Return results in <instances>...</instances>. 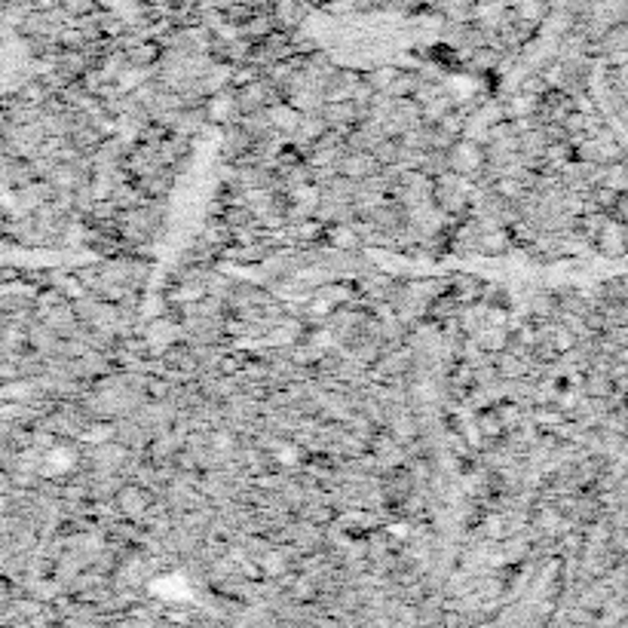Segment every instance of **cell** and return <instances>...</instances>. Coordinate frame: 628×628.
<instances>
[{
	"label": "cell",
	"mask_w": 628,
	"mask_h": 628,
	"mask_svg": "<svg viewBox=\"0 0 628 628\" xmlns=\"http://www.w3.org/2000/svg\"><path fill=\"white\" fill-rule=\"evenodd\" d=\"M451 163H453V169H457V172H466V176H473V172L482 169L484 156H482V151H478L475 142H460L451 151Z\"/></svg>",
	"instance_id": "6da1fadb"
},
{
	"label": "cell",
	"mask_w": 628,
	"mask_h": 628,
	"mask_svg": "<svg viewBox=\"0 0 628 628\" xmlns=\"http://www.w3.org/2000/svg\"><path fill=\"white\" fill-rule=\"evenodd\" d=\"M144 503H147V496L138 491V487H126L123 494H120V509L126 512V516H142V509H144Z\"/></svg>",
	"instance_id": "7a4b0ae2"
},
{
	"label": "cell",
	"mask_w": 628,
	"mask_h": 628,
	"mask_svg": "<svg viewBox=\"0 0 628 628\" xmlns=\"http://www.w3.org/2000/svg\"><path fill=\"white\" fill-rule=\"evenodd\" d=\"M601 246H604L607 255H610V251H613V255H619V251L625 249L623 230H619V227H613V224H604V227H601Z\"/></svg>",
	"instance_id": "3957f363"
},
{
	"label": "cell",
	"mask_w": 628,
	"mask_h": 628,
	"mask_svg": "<svg viewBox=\"0 0 628 628\" xmlns=\"http://www.w3.org/2000/svg\"><path fill=\"white\" fill-rule=\"evenodd\" d=\"M374 160H378V156H350V160L346 163H340V169L346 172V176L350 178H359V176H368V172L374 169Z\"/></svg>",
	"instance_id": "277c9868"
},
{
	"label": "cell",
	"mask_w": 628,
	"mask_h": 628,
	"mask_svg": "<svg viewBox=\"0 0 628 628\" xmlns=\"http://www.w3.org/2000/svg\"><path fill=\"white\" fill-rule=\"evenodd\" d=\"M270 123L273 126H282V129H298L301 126V117H298V111H292V108H276L273 113H270Z\"/></svg>",
	"instance_id": "5b68a950"
},
{
	"label": "cell",
	"mask_w": 628,
	"mask_h": 628,
	"mask_svg": "<svg viewBox=\"0 0 628 628\" xmlns=\"http://www.w3.org/2000/svg\"><path fill=\"white\" fill-rule=\"evenodd\" d=\"M509 246V239H506V233H484L482 237V249L491 251V255H500Z\"/></svg>",
	"instance_id": "8992f818"
},
{
	"label": "cell",
	"mask_w": 628,
	"mask_h": 628,
	"mask_svg": "<svg viewBox=\"0 0 628 628\" xmlns=\"http://www.w3.org/2000/svg\"><path fill=\"white\" fill-rule=\"evenodd\" d=\"M478 426H482V432L484 435H500V430H503V417H500V411H494V414H482V420H478Z\"/></svg>",
	"instance_id": "52a82bcc"
},
{
	"label": "cell",
	"mask_w": 628,
	"mask_h": 628,
	"mask_svg": "<svg viewBox=\"0 0 628 628\" xmlns=\"http://www.w3.org/2000/svg\"><path fill=\"white\" fill-rule=\"evenodd\" d=\"M335 242H337V246H346V249H353V246H356V242H359V239H356V233L350 230V227H337V230H335Z\"/></svg>",
	"instance_id": "ba28073f"
},
{
	"label": "cell",
	"mask_w": 628,
	"mask_h": 628,
	"mask_svg": "<svg viewBox=\"0 0 628 628\" xmlns=\"http://www.w3.org/2000/svg\"><path fill=\"white\" fill-rule=\"evenodd\" d=\"M396 154H399V147H396V144L383 142V144L378 147V154H374V156H378V160H383V163H387V160H396Z\"/></svg>",
	"instance_id": "9c48e42d"
},
{
	"label": "cell",
	"mask_w": 628,
	"mask_h": 628,
	"mask_svg": "<svg viewBox=\"0 0 628 628\" xmlns=\"http://www.w3.org/2000/svg\"><path fill=\"white\" fill-rule=\"evenodd\" d=\"M555 346H558V350H567V346H573L570 331H558V335H555Z\"/></svg>",
	"instance_id": "30bf717a"
}]
</instances>
